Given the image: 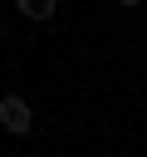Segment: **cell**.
Returning <instances> with one entry per match:
<instances>
[{"label":"cell","mask_w":147,"mask_h":157,"mask_svg":"<svg viewBox=\"0 0 147 157\" xmlns=\"http://www.w3.org/2000/svg\"><path fill=\"white\" fill-rule=\"evenodd\" d=\"M15 5H20L29 20H49V15H54V0H15Z\"/></svg>","instance_id":"2"},{"label":"cell","mask_w":147,"mask_h":157,"mask_svg":"<svg viewBox=\"0 0 147 157\" xmlns=\"http://www.w3.org/2000/svg\"><path fill=\"white\" fill-rule=\"evenodd\" d=\"M118 5H137V0H118Z\"/></svg>","instance_id":"3"},{"label":"cell","mask_w":147,"mask_h":157,"mask_svg":"<svg viewBox=\"0 0 147 157\" xmlns=\"http://www.w3.org/2000/svg\"><path fill=\"white\" fill-rule=\"evenodd\" d=\"M0 123H5V132L24 137V132L34 128V118H29V103H24V98H15V93H5V98H0Z\"/></svg>","instance_id":"1"}]
</instances>
